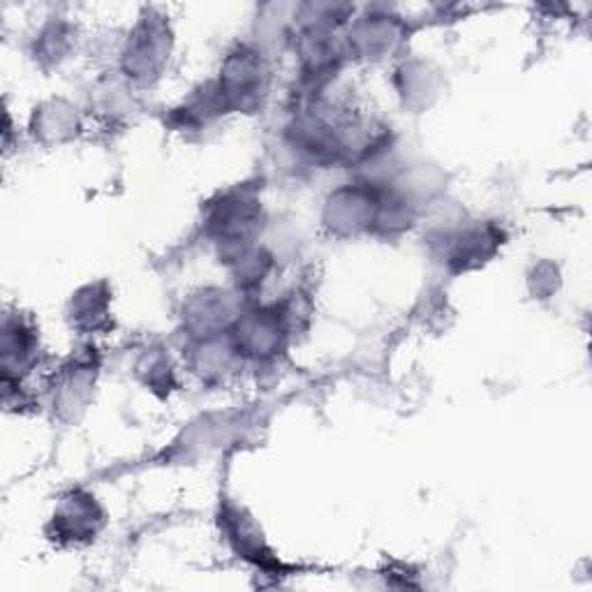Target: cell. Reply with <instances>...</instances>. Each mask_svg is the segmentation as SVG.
I'll return each instance as SVG.
<instances>
[{
	"mask_svg": "<svg viewBox=\"0 0 592 592\" xmlns=\"http://www.w3.org/2000/svg\"><path fill=\"white\" fill-rule=\"evenodd\" d=\"M100 512L91 497L72 495L63 502L61 512L53 516L56 530L61 537L79 542L81 537H93L98 532Z\"/></svg>",
	"mask_w": 592,
	"mask_h": 592,
	"instance_id": "1",
	"label": "cell"
}]
</instances>
